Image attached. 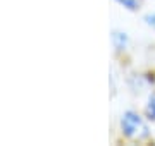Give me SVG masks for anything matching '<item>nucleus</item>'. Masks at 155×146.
Returning a JSON list of instances; mask_svg holds the SVG:
<instances>
[{
    "instance_id": "7ed1b4c3",
    "label": "nucleus",
    "mask_w": 155,
    "mask_h": 146,
    "mask_svg": "<svg viewBox=\"0 0 155 146\" xmlns=\"http://www.w3.org/2000/svg\"><path fill=\"white\" fill-rule=\"evenodd\" d=\"M147 115H148V119L155 120V93L148 98V103H147Z\"/></svg>"
},
{
    "instance_id": "39448f33",
    "label": "nucleus",
    "mask_w": 155,
    "mask_h": 146,
    "mask_svg": "<svg viewBox=\"0 0 155 146\" xmlns=\"http://www.w3.org/2000/svg\"><path fill=\"white\" fill-rule=\"evenodd\" d=\"M145 19H147V24H150L152 28H155V14H150V16H147Z\"/></svg>"
},
{
    "instance_id": "f03ea898",
    "label": "nucleus",
    "mask_w": 155,
    "mask_h": 146,
    "mask_svg": "<svg viewBox=\"0 0 155 146\" xmlns=\"http://www.w3.org/2000/svg\"><path fill=\"white\" fill-rule=\"evenodd\" d=\"M126 43H127L126 34H124V33H114V45H116L117 50L126 48Z\"/></svg>"
},
{
    "instance_id": "20e7f679",
    "label": "nucleus",
    "mask_w": 155,
    "mask_h": 146,
    "mask_svg": "<svg viewBox=\"0 0 155 146\" xmlns=\"http://www.w3.org/2000/svg\"><path fill=\"white\" fill-rule=\"evenodd\" d=\"M121 5H124L126 9H131V11H134L136 7L140 5V0H117Z\"/></svg>"
},
{
    "instance_id": "f257e3e1",
    "label": "nucleus",
    "mask_w": 155,
    "mask_h": 146,
    "mask_svg": "<svg viewBox=\"0 0 155 146\" xmlns=\"http://www.w3.org/2000/svg\"><path fill=\"white\" fill-rule=\"evenodd\" d=\"M121 129L131 139H143V138L148 136V125H147V122L134 112H126L122 115Z\"/></svg>"
}]
</instances>
